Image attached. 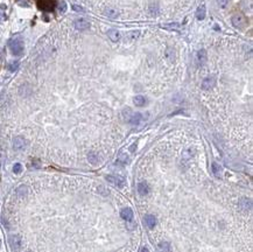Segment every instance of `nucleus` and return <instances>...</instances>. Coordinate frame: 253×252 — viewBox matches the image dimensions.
I'll return each instance as SVG.
<instances>
[{
	"label": "nucleus",
	"instance_id": "1",
	"mask_svg": "<svg viewBox=\"0 0 253 252\" xmlns=\"http://www.w3.org/2000/svg\"><path fill=\"white\" fill-rule=\"evenodd\" d=\"M9 48H11V52L13 53V55H15V56H20V55L23 53V48H25V47H23L22 41L17 39V40H13L12 42H11Z\"/></svg>",
	"mask_w": 253,
	"mask_h": 252
},
{
	"label": "nucleus",
	"instance_id": "2",
	"mask_svg": "<svg viewBox=\"0 0 253 252\" xmlns=\"http://www.w3.org/2000/svg\"><path fill=\"white\" fill-rule=\"evenodd\" d=\"M231 22H232V25H233L236 28H243V27L246 25V19H245V17H243L241 14H236V15L232 17Z\"/></svg>",
	"mask_w": 253,
	"mask_h": 252
},
{
	"label": "nucleus",
	"instance_id": "3",
	"mask_svg": "<svg viewBox=\"0 0 253 252\" xmlns=\"http://www.w3.org/2000/svg\"><path fill=\"white\" fill-rule=\"evenodd\" d=\"M106 180L109 182H111L112 185L119 187V188H123L125 186V180L121 176H118V175H107Z\"/></svg>",
	"mask_w": 253,
	"mask_h": 252
},
{
	"label": "nucleus",
	"instance_id": "4",
	"mask_svg": "<svg viewBox=\"0 0 253 252\" xmlns=\"http://www.w3.org/2000/svg\"><path fill=\"white\" fill-rule=\"evenodd\" d=\"M27 146V140L22 137H15L13 139V148L17 151H21L23 148H26Z\"/></svg>",
	"mask_w": 253,
	"mask_h": 252
},
{
	"label": "nucleus",
	"instance_id": "5",
	"mask_svg": "<svg viewBox=\"0 0 253 252\" xmlns=\"http://www.w3.org/2000/svg\"><path fill=\"white\" fill-rule=\"evenodd\" d=\"M74 25H75L76 29H78V31H85V29H88L90 27V22L88 21V20H85V19H77Z\"/></svg>",
	"mask_w": 253,
	"mask_h": 252
},
{
	"label": "nucleus",
	"instance_id": "6",
	"mask_svg": "<svg viewBox=\"0 0 253 252\" xmlns=\"http://www.w3.org/2000/svg\"><path fill=\"white\" fill-rule=\"evenodd\" d=\"M207 57H208L207 52H205L204 49H201V50H198L197 54H196V63H197L198 66H203V64L207 62Z\"/></svg>",
	"mask_w": 253,
	"mask_h": 252
},
{
	"label": "nucleus",
	"instance_id": "7",
	"mask_svg": "<svg viewBox=\"0 0 253 252\" xmlns=\"http://www.w3.org/2000/svg\"><path fill=\"white\" fill-rule=\"evenodd\" d=\"M9 244L14 250H18L21 246V237L19 235H12L9 237Z\"/></svg>",
	"mask_w": 253,
	"mask_h": 252
},
{
	"label": "nucleus",
	"instance_id": "8",
	"mask_svg": "<svg viewBox=\"0 0 253 252\" xmlns=\"http://www.w3.org/2000/svg\"><path fill=\"white\" fill-rule=\"evenodd\" d=\"M120 216H121V218L123 220H125V221H132L133 220V211H132V209L129 208V207H126V208L121 209V211H120Z\"/></svg>",
	"mask_w": 253,
	"mask_h": 252
},
{
	"label": "nucleus",
	"instance_id": "9",
	"mask_svg": "<svg viewBox=\"0 0 253 252\" xmlns=\"http://www.w3.org/2000/svg\"><path fill=\"white\" fill-rule=\"evenodd\" d=\"M213 85H215V78H212V77H207L202 82V89L207 90V91L210 90V89H212Z\"/></svg>",
	"mask_w": 253,
	"mask_h": 252
},
{
	"label": "nucleus",
	"instance_id": "10",
	"mask_svg": "<svg viewBox=\"0 0 253 252\" xmlns=\"http://www.w3.org/2000/svg\"><path fill=\"white\" fill-rule=\"evenodd\" d=\"M107 36H109V39H110L112 42H118V41L120 40V37H121L120 33L117 31V29H110V31H107Z\"/></svg>",
	"mask_w": 253,
	"mask_h": 252
},
{
	"label": "nucleus",
	"instance_id": "11",
	"mask_svg": "<svg viewBox=\"0 0 253 252\" xmlns=\"http://www.w3.org/2000/svg\"><path fill=\"white\" fill-rule=\"evenodd\" d=\"M40 8L46 9V11H51L54 8V1L53 0H40L39 2Z\"/></svg>",
	"mask_w": 253,
	"mask_h": 252
},
{
	"label": "nucleus",
	"instance_id": "12",
	"mask_svg": "<svg viewBox=\"0 0 253 252\" xmlns=\"http://www.w3.org/2000/svg\"><path fill=\"white\" fill-rule=\"evenodd\" d=\"M141 120H142V115L139 113V112H135V113H132V115H131V117L129 118V123L132 125H138Z\"/></svg>",
	"mask_w": 253,
	"mask_h": 252
},
{
	"label": "nucleus",
	"instance_id": "13",
	"mask_svg": "<svg viewBox=\"0 0 253 252\" xmlns=\"http://www.w3.org/2000/svg\"><path fill=\"white\" fill-rule=\"evenodd\" d=\"M144 222L146 223V225L149 228V229H153L154 226L156 225V218L153 215H147L144 218Z\"/></svg>",
	"mask_w": 253,
	"mask_h": 252
},
{
	"label": "nucleus",
	"instance_id": "14",
	"mask_svg": "<svg viewBox=\"0 0 253 252\" xmlns=\"http://www.w3.org/2000/svg\"><path fill=\"white\" fill-rule=\"evenodd\" d=\"M104 14L106 15L107 18H111V19H114L119 15V11L115 8H112V7H107L105 11H104Z\"/></svg>",
	"mask_w": 253,
	"mask_h": 252
},
{
	"label": "nucleus",
	"instance_id": "15",
	"mask_svg": "<svg viewBox=\"0 0 253 252\" xmlns=\"http://www.w3.org/2000/svg\"><path fill=\"white\" fill-rule=\"evenodd\" d=\"M205 14H207V8H205V5H201L200 7L196 11V19L197 20H203L205 18Z\"/></svg>",
	"mask_w": 253,
	"mask_h": 252
},
{
	"label": "nucleus",
	"instance_id": "16",
	"mask_svg": "<svg viewBox=\"0 0 253 252\" xmlns=\"http://www.w3.org/2000/svg\"><path fill=\"white\" fill-rule=\"evenodd\" d=\"M148 191H149V188H148V185L147 183H145V182H140L138 185V193L141 196H145V195L148 194Z\"/></svg>",
	"mask_w": 253,
	"mask_h": 252
},
{
	"label": "nucleus",
	"instance_id": "17",
	"mask_svg": "<svg viewBox=\"0 0 253 252\" xmlns=\"http://www.w3.org/2000/svg\"><path fill=\"white\" fill-rule=\"evenodd\" d=\"M129 162V155L125 154V153H123V154H120L119 156H118V159H117V161H115V164L119 165V166H125V165Z\"/></svg>",
	"mask_w": 253,
	"mask_h": 252
},
{
	"label": "nucleus",
	"instance_id": "18",
	"mask_svg": "<svg viewBox=\"0 0 253 252\" xmlns=\"http://www.w3.org/2000/svg\"><path fill=\"white\" fill-rule=\"evenodd\" d=\"M134 104L137 106H139V107H141V106H144L145 104H146V98L144 97V96H141V95H139V96H135L133 99Z\"/></svg>",
	"mask_w": 253,
	"mask_h": 252
},
{
	"label": "nucleus",
	"instance_id": "19",
	"mask_svg": "<svg viewBox=\"0 0 253 252\" xmlns=\"http://www.w3.org/2000/svg\"><path fill=\"white\" fill-rule=\"evenodd\" d=\"M27 194H28V188H27L26 186H23V185L20 186L18 189H17V195H18L19 197H21V199H22V197H26Z\"/></svg>",
	"mask_w": 253,
	"mask_h": 252
},
{
	"label": "nucleus",
	"instance_id": "20",
	"mask_svg": "<svg viewBox=\"0 0 253 252\" xmlns=\"http://www.w3.org/2000/svg\"><path fill=\"white\" fill-rule=\"evenodd\" d=\"M212 173L215 174L216 177H221V173H222V168L219 167V165L216 164V162H212Z\"/></svg>",
	"mask_w": 253,
	"mask_h": 252
},
{
	"label": "nucleus",
	"instance_id": "21",
	"mask_svg": "<svg viewBox=\"0 0 253 252\" xmlns=\"http://www.w3.org/2000/svg\"><path fill=\"white\" fill-rule=\"evenodd\" d=\"M240 205L243 207L244 209H251V207H252V204H251V201H250L247 197H243V199L239 201Z\"/></svg>",
	"mask_w": 253,
	"mask_h": 252
},
{
	"label": "nucleus",
	"instance_id": "22",
	"mask_svg": "<svg viewBox=\"0 0 253 252\" xmlns=\"http://www.w3.org/2000/svg\"><path fill=\"white\" fill-rule=\"evenodd\" d=\"M88 160L90 161V164L96 165L98 162V155H97V153H95V152H90L89 154H88Z\"/></svg>",
	"mask_w": 253,
	"mask_h": 252
},
{
	"label": "nucleus",
	"instance_id": "23",
	"mask_svg": "<svg viewBox=\"0 0 253 252\" xmlns=\"http://www.w3.org/2000/svg\"><path fill=\"white\" fill-rule=\"evenodd\" d=\"M159 248H160L161 252H170V244H169L168 242H162V243H160Z\"/></svg>",
	"mask_w": 253,
	"mask_h": 252
},
{
	"label": "nucleus",
	"instance_id": "24",
	"mask_svg": "<svg viewBox=\"0 0 253 252\" xmlns=\"http://www.w3.org/2000/svg\"><path fill=\"white\" fill-rule=\"evenodd\" d=\"M139 34H140V33H139L138 31H137V32H131V33H129V34L126 35V39H127L129 41H133V40H135V39L138 37ZM126 39H125V40H126Z\"/></svg>",
	"mask_w": 253,
	"mask_h": 252
},
{
	"label": "nucleus",
	"instance_id": "25",
	"mask_svg": "<svg viewBox=\"0 0 253 252\" xmlns=\"http://www.w3.org/2000/svg\"><path fill=\"white\" fill-rule=\"evenodd\" d=\"M19 64L20 63L18 62V61H15V62H12L11 64L8 66V70L9 71H12V72H14L15 70H18V68H19Z\"/></svg>",
	"mask_w": 253,
	"mask_h": 252
},
{
	"label": "nucleus",
	"instance_id": "26",
	"mask_svg": "<svg viewBox=\"0 0 253 252\" xmlns=\"http://www.w3.org/2000/svg\"><path fill=\"white\" fill-rule=\"evenodd\" d=\"M13 172L15 173V174H20V173L22 172V166L20 164H15L13 166Z\"/></svg>",
	"mask_w": 253,
	"mask_h": 252
},
{
	"label": "nucleus",
	"instance_id": "27",
	"mask_svg": "<svg viewBox=\"0 0 253 252\" xmlns=\"http://www.w3.org/2000/svg\"><path fill=\"white\" fill-rule=\"evenodd\" d=\"M218 4H219V6H221L222 8H224V7H226V5L229 4V0H218Z\"/></svg>",
	"mask_w": 253,
	"mask_h": 252
},
{
	"label": "nucleus",
	"instance_id": "28",
	"mask_svg": "<svg viewBox=\"0 0 253 252\" xmlns=\"http://www.w3.org/2000/svg\"><path fill=\"white\" fill-rule=\"evenodd\" d=\"M72 8L75 9V11H80V12H83V11H84V9L82 8L80 6H77V5H74V6H72Z\"/></svg>",
	"mask_w": 253,
	"mask_h": 252
},
{
	"label": "nucleus",
	"instance_id": "29",
	"mask_svg": "<svg viewBox=\"0 0 253 252\" xmlns=\"http://www.w3.org/2000/svg\"><path fill=\"white\" fill-rule=\"evenodd\" d=\"M141 252H149V251H148V249H147V248H142Z\"/></svg>",
	"mask_w": 253,
	"mask_h": 252
},
{
	"label": "nucleus",
	"instance_id": "30",
	"mask_svg": "<svg viewBox=\"0 0 253 252\" xmlns=\"http://www.w3.org/2000/svg\"><path fill=\"white\" fill-rule=\"evenodd\" d=\"M0 248H1V239H0Z\"/></svg>",
	"mask_w": 253,
	"mask_h": 252
}]
</instances>
